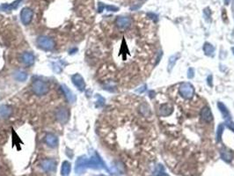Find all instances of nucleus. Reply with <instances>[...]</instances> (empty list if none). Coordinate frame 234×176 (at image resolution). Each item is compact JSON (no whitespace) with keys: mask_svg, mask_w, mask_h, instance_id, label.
I'll list each match as a JSON object with an SVG mask.
<instances>
[{"mask_svg":"<svg viewBox=\"0 0 234 176\" xmlns=\"http://www.w3.org/2000/svg\"><path fill=\"white\" fill-rule=\"evenodd\" d=\"M33 89L37 95H43L48 93L49 85L41 80H37L33 84Z\"/></svg>","mask_w":234,"mask_h":176,"instance_id":"f257e3e1","label":"nucleus"},{"mask_svg":"<svg viewBox=\"0 0 234 176\" xmlns=\"http://www.w3.org/2000/svg\"><path fill=\"white\" fill-rule=\"evenodd\" d=\"M180 94L186 99H190L194 94V87L189 83L182 84L180 87Z\"/></svg>","mask_w":234,"mask_h":176,"instance_id":"f03ea898","label":"nucleus"},{"mask_svg":"<svg viewBox=\"0 0 234 176\" xmlns=\"http://www.w3.org/2000/svg\"><path fill=\"white\" fill-rule=\"evenodd\" d=\"M40 46H41L42 48L46 49H51L54 48L55 46V42L52 39L49 38H46V37H41L40 38L38 41Z\"/></svg>","mask_w":234,"mask_h":176,"instance_id":"7ed1b4c3","label":"nucleus"},{"mask_svg":"<svg viewBox=\"0 0 234 176\" xmlns=\"http://www.w3.org/2000/svg\"><path fill=\"white\" fill-rule=\"evenodd\" d=\"M32 16H33V13L29 9H24L21 13V20L25 24L29 23V21L32 19Z\"/></svg>","mask_w":234,"mask_h":176,"instance_id":"20e7f679","label":"nucleus"},{"mask_svg":"<svg viewBox=\"0 0 234 176\" xmlns=\"http://www.w3.org/2000/svg\"><path fill=\"white\" fill-rule=\"evenodd\" d=\"M116 25L121 28H126L130 25V20L126 17H118L116 20Z\"/></svg>","mask_w":234,"mask_h":176,"instance_id":"39448f33","label":"nucleus"},{"mask_svg":"<svg viewBox=\"0 0 234 176\" xmlns=\"http://www.w3.org/2000/svg\"><path fill=\"white\" fill-rule=\"evenodd\" d=\"M201 116L205 122H211L213 120V116L209 108H204L201 112Z\"/></svg>","mask_w":234,"mask_h":176,"instance_id":"423d86ee","label":"nucleus"},{"mask_svg":"<svg viewBox=\"0 0 234 176\" xmlns=\"http://www.w3.org/2000/svg\"><path fill=\"white\" fill-rule=\"evenodd\" d=\"M23 60L27 64H31L34 63V60H35V57L32 54H28V53H26L24 56H23Z\"/></svg>","mask_w":234,"mask_h":176,"instance_id":"0eeeda50","label":"nucleus"},{"mask_svg":"<svg viewBox=\"0 0 234 176\" xmlns=\"http://www.w3.org/2000/svg\"><path fill=\"white\" fill-rule=\"evenodd\" d=\"M47 142L48 144H49L50 145H55L56 143H57V138L54 135L52 134H49L48 137H47Z\"/></svg>","mask_w":234,"mask_h":176,"instance_id":"6e6552de","label":"nucleus"},{"mask_svg":"<svg viewBox=\"0 0 234 176\" xmlns=\"http://www.w3.org/2000/svg\"><path fill=\"white\" fill-rule=\"evenodd\" d=\"M204 51H205V53H206L207 55H210L211 53H213L214 48H213V46H211L210 44L206 43V44L204 45Z\"/></svg>","mask_w":234,"mask_h":176,"instance_id":"1a4fd4ad","label":"nucleus"},{"mask_svg":"<svg viewBox=\"0 0 234 176\" xmlns=\"http://www.w3.org/2000/svg\"><path fill=\"white\" fill-rule=\"evenodd\" d=\"M229 2H230V0H224V3H225V4H229Z\"/></svg>","mask_w":234,"mask_h":176,"instance_id":"9d476101","label":"nucleus"},{"mask_svg":"<svg viewBox=\"0 0 234 176\" xmlns=\"http://www.w3.org/2000/svg\"><path fill=\"white\" fill-rule=\"evenodd\" d=\"M233 9H234V0H233Z\"/></svg>","mask_w":234,"mask_h":176,"instance_id":"9b49d317","label":"nucleus"},{"mask_svg":"<svg viewBox=\"0 0 234 176\" xmlns=\"http://www.w3.org/2000/svg\"><path fill=\"white\" fill-rule=\"evenodd\" d=\"M233 52H234V49H233Z\"/></svg>","mask_w":234,"mask_h":176,"instance_id":"f8f14e48","label":"nucleus"}]
</instances>
